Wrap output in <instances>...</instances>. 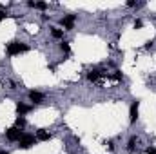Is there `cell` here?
<instances>
[{
	"instance_id": "obj_1",
	"label": "cell",
	"mask_w": 156,
	"mask_h": 154,
	"mask_svg": "<svg viewBox=\"0 0 156 154\" xmlns=\"http://www.w3.org/2000/svg\"><path fill=\"white\" fill-rule=\"evenodd\" d=\"M29 47L24 44V42H18V40H13V42H9L7 45H5V51H7V54L9 56H15V54H20V53H25Z\"/></svg>"
},
{
	"instance_id": "obj_2",
	"label": "cell",
	"mask_w": 156,
	"mask_h": 154,
	"mask_svg": "<svg viewBox=\"0 0 156 154\" xmlns=\"http://www.w3.org/2000/svg\"><path fill=\"white\" fill-rule=\"evenodd\" d=\"M24 134H25V133H24L22 129H18V127H11V129L5 131V138H7L9 142H18Z\"/></svg>"
},
{
	"instance_id": "obj_3",
	"label": "cell",
	"mask_w": 156,
	"mask_h": 154,
	"mask_svg": "<svg viewBox=\"0 0 156 154\" xmlns=\"http://www.w3.org/2000/svg\"><path fill=\"white\" fill-rule=\"evenodd\" d=\"M35 142H36L35 136H31V134H24V136L18 140V147H20V149H31V147L35 145Z\"/></svg>"
},
{
	"instance_id": "obj_4",
	"label": "cell",
	"mask_w": 156,
	"mask_h": 154,
	"mask_svg": "<svg viewBox=\"0 0 156 154\" xmlns=\"http://www.w3.org/2000/svg\"><path fill=\"white\" fill-rule=\"evenodd\" d=\"M75 20H76V15H67V16H64V18L60 20V24H62V27H64L65 31H71V29L75 27Z\"/></svg>"
},
{
	"instance_id": "obj_5",
	"label": "cell",
	"mask_w": 156,
	"mask_h": 154,
	"mask_svg": "<svg viewBox=\"0 0 156 154\" xmlns=\"http://www.w3.org/2000/svg\"><path fill=\"white\" fill-rule=\"evenodd\" d=\"M138 107H140V100H134L129 107V122L131 123H134L138 120Z\"/></svg>"
},
{
	"instance_id": "obj_6",
	"label": "cell",
	"mask_w": 156,
	"mask_h": 154,
	"mask_svg": "<svg viewBox=\"0 0 156 154\" xmlns=\"http://www.w3.org/2000/svg\"><path fill=\"white\" fill-rule=\"evenodd\" d=\"M29 100L33 103H42L44 102V94L38 93V91H29Z\"/></svg>"
},
{
	"instance_id": "obj_7",
	"label": "cell",
	"mask_w": 156,
	"mask_h": 154,
	"mask_svg": "<svg viewBox=\"0 0 156 154\" xmlns=\"http://www.w3.org/2000/svg\"><path fill=\"white\" fill-rule=\"evenodd\" d=\"M104 73H100V69H91L89 73H87V80L89 82H98V78L102 76Z\"/></svg>"
},
{
	"instance_id": "obj_8",
	"label": "cell",
	"mask_w": 156,
	"mask_h": 154,
	"mask_svg": "<svg viewBox=\"0 0 156 154\" xmlns=\"http://www.w3.org/2000/svg\"><path fill=\"white\" fill-rule=\"evenodd\" d=\"M36 140H40V142H49L51 140V134L45 131V129H40V131H36V136H35Z\"/></svg>"
},
{
	"instance_id": "obj_9",
	"label": "cell",
	"mask_w": 156,
	"mask_h": 154,
	"mask_svg": "<svg viewBox=\"0 0 156 154\" xmlns=\"http://www.w3.org/2000/svg\"><path fill=\"white\" fill-rule=\"evenodd\" d=\"M29 111H31V107H29V105H25V103H20V102L16 103V114H18V116H24V114H27Z\"/></svg>"
},
{
	"instance_id": "obj_10",
	"label": "cell",
	"mask_w": 156,
	"mask_h": 154,
	"mask_svg": "<svg viewBox=\"0 0 156 154\" xmlns=\"http://www.w3.org/2000/svg\"><path fill=\"white\" fill-rule=\"evenodd\" d=\"M51 34L55 36V38H64V29H58V27H51Z\"/></svg>"
},
{
	"instance_id": "obj_11",
	"label": "cell",
	"mask_w": 156,
	"mask_h": 154,
	"mask_svg": "<svg viewBox=\"0 0 156 154\" xmlns=\"http://www.w3.org/2000/svg\"><path fill=\"white\" fill-rule=\"evenodd\" d=\"M25 123H27V122H25V118H24V116H18V118H16V122H15V127L24 129V127H25Z\"/></svg>"
},
{
	"instance_id": "obj_12",
	"label": "cell",
	"mask_w": 156,
	"mask_h": 154,
	"mask_svg": "<svg viewBox=\"0 0 156 154\" xmlns=\"http://www.w3.org/2000/svg\"><path fill=\"white\" fill-rule=\"evenodd\" d=\"M60 51H62V53H65V54H69V53H71L69 42H64V40H62V44H60Z\"/></svg>"
},
{
	"instance_id": "obj_13",
	"label": "cell",
	"mask_w": 156,
	"mask_h": 154,
	"mask_svg": "<svg viewBox=\"0 0 156 154\" xmlns=\"http://www.w3.org/2000/svg\"><path fill=\"white\" fill-rule=\"evenodd\" d=\"M134 143H136V138L133 136V138L127 142V151H133V149H134Z\"/></svg>"
},
{
	"instance_id": "obj_14",
	"label": "cell",
	"mask_w": 156,
	"mask_h": 154,
	"mask_svg": "<svg viewBox=\"0 0 156 154\" xmlns=\"http://www.w3.org/2000/svg\"><path fill=\"white\" fill-rule=\"evenodd\" d=\"M111 78H113V80H122V73H120V71H115V73L111 74Z\"/></svg>"
},
{
	"instance_id": "obj_15",
	"label": "cell",
	"mask_w": 156,
	"mask_h": 154,
	"mask_svg": "<svg viewBox=\"0 0 156 154\" xmlns=\"http://www.w3.org/2000/svg\"><path fill=\"white\" fill-rule=\"evenodd\" d=\"M144 27V22L142 20H134V29H142Z\"/></svg>"
},
{
	"instance_id": "obj_16",
	"label": "cell",
	"mask_w": 156,
	"mask_h": 154,
	"mask_svg": "<svg viewBox=\"0 0 156 154\" xmlns=\"http://www.w3.org/2000/svg\"><path fill=\"white\" fill-rule=\"evenodd\" d=\"M153 44H154L153 40H149V42H145V49H151V47H153Z\"/></svg>"
},
{
	"instance_id": "obj_17",
	"label": "cell",
	"mask_w": 156,
	"mask_h": 154,
	"mask_svg": "<svg viewBox=\"0 0 156 154\" xmlns=\"http://www.w3.org/2000/svg\"><path fill=\"white\" fill-rule=\"evenodd\" d=\"M5 16H7V11H5V9H4V11H0V20H4Z\"/></svg>"
},
{
	"instance_id": "obj_18",
	"label": "cell",
	"mask_w": 156,
	"mask_h": 154,
	"mask_svg": "<svg viewBox=\"0 0 156 154\" xmlns=\"http://www.w3.org/2000/svg\"><path fill=\"white\" fill-rule=\"evenodd\" d=\"M147 154H156V149L154 147H149V149H147Z\"/></svg>"
},
{
	"instance_id": "obj_19",
	"label": "cell",
	"mask_w": 156,
	"mask_h": 154,
	"mask_svg": "<svg viewBox=\"0 0 156 154\" xmlns=\"http://www.w3.org/2000/svg\"><path fill=\"white\" fill-rule=\"evenodd\" d=\"M105 145H109V149H111V151H113V149H115V143H113V142H107V143H105Z\"/></svg>"
},
{
	"instance_id": "obj_20",
	"label": "cell",
	"mask_w": 156,
	"mask_h": 154,
	"mask_svg": "<svg viewBox=\"0 0 156 154\" xmlns=\"http://www.w3.org/2000/svg\"><path fill=\"white\" fill-rule=\"evenodd\" d=\"M0 154H9V152H7V151H4V149H2V151H0Z\"/></svg>"
},
{
	"instance_id": "obj_21",
	"label": "cell",
	"mask_w": 156,
	"mask_h": 154,
	"mask_svg": "<svg viewBox=\"0 0 156 154\" xmlns=\"http://www.w3.org/2000/svg\"><path fill=\"white\" fill-rule=\"evenodd\" d=\"M4 9H5V7H4V5H2V4H0V11H4Z\"/></svg>"
}]
</instances>
